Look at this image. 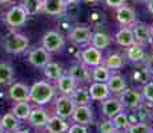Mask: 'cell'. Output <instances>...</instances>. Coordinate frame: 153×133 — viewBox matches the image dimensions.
Masks as SVG:
<instances>
[{
	"instance_id": "6da1fadb",
	"label": "cell",
	"mask_w": 153,
	"mask_h": 133,
	"mask_svg": "<svg viewBox=\"0 0 153 133\" xmlns=\"http://www.w3.org/2000/svg\"><path fill=\"white\" fill-rule=\"evenodd\" d=\"M55 96V88L47 81H37L29 88V100L37 105L49 103Z\"/></svg>"
},
{
	"instance_id": "7a4b0ae2",
	"label": "cell",
	"mask_w": 153,
	"mask_h": 133,
	"mask_svg": "<svg viewBox=\"0 0 153 133\" xmlns=\"http://www.w3.org/2000/svg\"><path fill=\"white\" fill-rule=\"evenodd\" d=\"M28 47H29V40L24 35L13 32V33H10L5 36L4 49L7 53L19 55V53H23L24 51H27Z\"/></svg>"
},
{
	"instance_id": "3957f363",
	"label": "cell",
	"mask_w": 153,
	"mask_h": 133,
	"mask_svg": "<svg viewBox=\"0 0 153 133\" xmlns=\"http://www.w3.org/2000/svg\"><path fill=\"white\" fill-rule=\"evenodd\" d=\"M42 44L43 48L45 51H48L49 53L59 52L64 47V37L63 35L56 31H48L47 33H44Z\"/></svg>"
},
{
	"instance_id": "277c9868",
	"label": "cell",
	"mask_w": 153,
	"mask_h": 133,
	"mask_svg": "<svg viewBox=\"0 0 153 133\" xmlns=\"http://www.w3.org/2000/svg\"><path fill=\"white\" fill-rule=\"evenodd\" d=\"M75 103L73 100L71 99V96L68 94H63L60 96L57 100H56V105H55V109H56V114L61 119H71L72 117V113L75 111Z\"/></svg>"
},
{
	"instance_id": "5b68a950",
	"label": "cell",
	"mask_w": 153,
	"mask_h": 133,
	"mask_svg": "<svg viewBox=\"0 0 153 133\" xmlns=\"http://www.w3.org/2000/svg\"><path fill=\"white\" fill-rule=\"evenodd\" d=\"M28 15L22 5H15L5 13V23L10 27H22L27 22Z\"/></svg>"
},
{
	"instance_id": "8992f818",
	"label": "cell",
	"mask_w": 153,
	"mask_h": 133,
	"mask_svg": "<svg viewBox=\"0 0 153 133\" xmlns=\"http://www.w3.org/2000/svg\"><path fill=\"white\" fill-rule=\"evenodd\" d=\"M120 101L121 104L129 109H137L143 104V94L134 89H125L120 94Z\"/></svg>"
},
{
	"instance_id": "52a82bcc",
	"label": "cell",
	"mask_w": 153,
	"mask_h": 133,
	"mask_svg": "<svg viewBox=\"0 0 153 133\" xmlns=\"http://www.w3.org/2000/svg\"><path fill=\"white\" fill-rule=\"evenodd\" d=\"M42 11L49 16L60 17L65 13L67 3L64 0H43Z\"/></svg>"
},
{
	"instance_id": "ba28073f",
	"label": "cell",
	"mask_w": 153,
	"mask_h": 133,
	"mask_svg": "<svg viewBox=\"0 0 153 133\" xmlns=\"http://www.w3.org/2000/svg\"><path fill=\"white\" fill-rule=\"evenodd\" d=\"M49 60H51V53L48 51H45L43 47L32 49L28 55L29 64L36 68H43L47 63H49Z\"/></svg>"
},
{
	"instance_id": "9c48e42d",
	"label": "cell",
	"mask_w": 153,
	"mask_h": 133,
	"mask_svg": "<svg viewBox=\"0 0 153 133\" xmlns=\"http://www.w3.org/2000/svg\"><path fill=\"white\" fill-rule=\"evenodd\" d=\"M81 59H83V63L88 67H97L102 63V55L101 51L95 47H89V48L84 49L81 52Z\"/></svg>"
},
{
	"instance_id": "30bf717a",
	"label": "cell",
	"mask_w": 153,
	"mask_h": 133,
	"mask_svg": "<svg viewBox=\"0 0 153 133\" xmlns=\"http://www.w3.org/2000/svg\"><path fill=\"white\" fill-rule=\"evenodd\" d=\"M8 94H10V99L13 101H28L29 88L23 82H13L8 91Z\"/></svg>"
},
{
	"instance_id": "8fae6325",
	"label": "cell",
	"mask_w": 153,
	"mask_h": 133,
	"mask_svg": "<svg viewBox=\"0 0 153 133\" xmlns=\"http://www.w3.org/2000/svg\"><path fill=\"white\" fill-rule=\"evenodd\" d=\"M72 119L77 124L88 125L89 123H92V109L88 105H76L72 113Z\"/></svg>"
},
{
	"instance_id": "7c38bea8",
	"label": "cell",
	"mask_w": 153,
	"mask_h": 133,
	"mask_svg": "<svg viewBox=\"0 0 153 133\" xmlns=\"http://www.w3.org/2000/svg\"><path fill=\"white\" fill-rule=\"evenodd\" d=\"M92 32L88 27H75L69 32V40L75 44H84L91 41Z\"/></svg>"
},
{
	"instance_id": "4fadbf2b",
	"label": "cell",
	"mask_w": 153,
	"mask_h": 133,
	"mask_svg": "<svg viewBox=\"0 0 153 133\" xmlns=\"http://www.w3.org/2000/svg\"><path fill=\"white\" fill-rule=\"evenodd\" d=\"M101 108H102V114L107 116L108 119H112L117 113L123 112L124 105L121 104V101L119 99H105V101H102Z\"/></svg>"
},
{
	"instance_id": "5bb4252c",
	"label": "cell",
	"mask_w": 153,
	"mask_h": 133,
	"mask_svg": "<svg viewBox=\"0 0 153 133\" xmlns=\"http://www.w3.org/2000/svg\"><path fill=\"white\" fill-rule=\"evenodd\" d=\"M88 92H89L91 99L97 100V101H102V100L108 99L111 94L107 82H96V81L89 87Z\"/></svg>"
},
{
	"instance_id": "9a60e30c",
	"label": "cell",
	"mask_w": 153,
	"mask_h": 133,
	"mask_svg": "<svg viewBox=\"0 0 153 133\" xmlns=\"http://www.w3.org/2000/svg\"><path fill=\"white\" fill-rule=\"evenodd\" d=\"M44 128H45L47 132H49V133H64V132L68 131L69 126H68V124L65 123V120L59 117L57 114H56L53 117H48Z\"/></svg>"
},
{
	"instance_id": "2e32d148",
	"label": "cell",
	"mask_w": 153,
	"mask_h": 133,
	"mask_svg": "<svg viewBox=\"0 0 153 133\" xmlns=\"http://www.w3.org/2000/svg\"><path fill=\"white\" fill-rule=\"evenodd\" d=\"M133 36L134 41H137L139 44H146L152 40V29L149 25L146 24H136L133 27Z\"/></svg>"
},
{
	"instance_id": "e0dca14e",
	"label": "cell",
	"mask_w": 153,
	"mask_h": 133,
	"mask_svg": "<svg viewBox=\"0 0 153 133\" xmlns=\"http://www.w3.org/2000/svg\"><path fill=\"white\" fill-rule=\"evenodd\" d=\"M116 19L123 25H132L136 23V13L132 8L126 7V5H121V7L117 8Z\"/></svg>"
},
{
	"instance_id": "ac0fdd59",
	"label": "cell",
	"mask_w": 153,
	"mask_h": 133,
	"mask_svg": "<svg viewBox=\"0 0 153 133\" xmlns=\"http://www.w3.org/2000/svg\"><path fill=\"white\" fill-rule=\"evenodd\" d=\"M27 120L35 128H43L45 125L47 120H48V114H47V112L43 108H35V109H31V113H29Z\"/></svg>"
},
{
	"instance_id": "d6986e66",
	"label": "cell",
	"mask_w": 153,
	"mask_h": 133,
	"mask_svg": "<svg viewBox=\"0 0 153 133\" xmlns=\"http://www.w3.org/2000/svg\"><path fill=\"white\" fill-rule=\"evenodd\" d=\"M76 85H77V82L69 75H61L57 79V88L63 94H68L69 96L76 89Z\"/></svg>"
},
{
	"instance_id": "ffe728a7",
	"label": "cell",
	"mask_w": 153,
	"mask_h": 133,
	"mask_svg": "<svg viewBox=\"0 0 153 133\" xmlns=\"http://www.w3.org/2000/svg\"><path fill=\"white\" fill-rule=\"evenodd\" d=\"M0 126L4 129V132H15L19 129L20 120L13 113H5L0 119Z\"/></svg>"
},
{
	"instance_id": "44dd1931",
	"label": "cell",
	"mask_w": 153,
	"mask_h": 133,
	"mask_svg": "<svg viewBox=\"0 0 153 133\" xmlns=\"http://www.w3.org/2000/svg\"><path fill=\"white\" fill-rule=\"evenodd\" d=\"M114 39H116V43L121 47H131L132 44L136 43V41H134L133 32H132V29H129V28H121L116 33Z\"/></svg>"
},
{
	"instance_id": "7402d4cb",
	"label": "cell",
	"mask_w": 153,
	"mask_h": 133,
	"mask_svg": "<svg viewBox=\"0 0 153 133\" xmlns=\"http://www.w3.org/2000/svg\"><path fill=\"white\" fill-rule=\"evenodd\" d=\"M107 85L109 92H113V93H121L126 88L125 80L120 75H111V77L107 81Z\"/></svg>"
},
{
	"instance_id": "603a6c76",
	"label": "cell",
	"mask_w": 153,
	"mask_h": 133,
	"mask_svg": "<svg viewBox=\"0 0 153 133\" xmlns=\"http://www.w3.org/2000/svg\"><path fill=\"white\" fill-rule=\"evenodd\" d=\"M69 96L73 100L75 105H89L91 100H92L89 96V92L84 88H76Z\"/></svg>"
},
{
	"instance_id": "cb8c5ba5",
	"label": "cell",
	"mask_w": 153,
	"mask_h": 133,
	"mask_svg": "<svg viewBox=\"0 0 153 133\" xmlns=\"http://www.w3.org/2000/svg\"><path fill=\"white\" fill-rule=\"evenodd\" d=\"M31 109L32 108L28 104V101H17L12 108V113L19 120H27L29 113H31Z\"/></svg>"
},
{
	"instance_id": "d4e9b609",
	"label": "cell",
	"mask_w": 153,
	"mask_h": 133,
	"mask_svg": "<svg viewBox=\"0 0 153 133\" xmlns=\"http://www.w3.org/2000/svg\"><path fill=\"white\" fill-rule=\"evenodd\" d=\"M128 59L133 63L143 61L145 59V52L143 49V45L139 43H134L131 47H128Z\"/></svg>"
},
{
	"instance_id": "484cf974",
	"label": "cell",
	"mask_w": 153,
	"mask_h": 133,
	"mask_svg": "<svg viewBox=\"0 0 153 133\" xmlns=\"http://www.w3.org/2000/svg\"><path fill=\"white\" fill-rule=\"evenodd\" d=\"M69 76H72L73 80H75L76 82H84V81H88L89 80V73H88V69H85V67L80 65V64H77V65H73L72 68L69 69Z\"/></svg>"
},
{
	"instance_id": "4316f807",
	"label": "cell",
	"mask_w": 153,
	"mask_h": 133,
	"mask_svg": "<svg viewBox=\"0 0 153 133\" xmlns=\"http://www.w3.org/2000/svg\"><path fill=\"white\" fill-rule=\"evenodd\" d=\"M43 68H44V75L49 80H57L61 75H64L63 68L59 65L57 63H51V61H49V63H47Z\"/></svg>"
},
{
	"instance_id": "83f0119b",
	"label": "cell",
	"mask_w": 153,
	"mask_h": 133,
	"mask_svg": "<svg viewBox=\"0 0 153 133\" xmlns=\"http://www.w3.org/2000/svg\"><path fill=\"white\" fill-rule=\"evenodd\" d=\"M91 43H92V47L102 51L109 45V36L107 33H102V32H95V33H92Z\"/></svg>"
},
{
	"instance_id": "f1b7e54d",
	"label": "cell",
	"mask_w": 153,
	"mask_h": 133,
	"mask_svg": "<svg viewBox=\"0 0 153 133\" xmlns=\"http://www.w3.org/2000/svg\"><path fill=\"white\" fill-rule=\"evenodd\" d=\"M13 80V68L8 63H0V85H8Z\"/></svg>"
},
{
	"instance_id": "f546056e",
	"label": "cell",
	"mask_w": 153,
	"mask_h": 133,
	"mask_svg": "<svg viewBox=\"0 0 153 133\" xmlns=\"http://www.w3.org/2000/svg\"><path fill=\"white\" fill-rule=\"evenodd\" d=\"M22 5L24 8V11L27 12L28 16H33L37 12L42 11V5H43V0H23Z\"/></svg>"
},
{
	"instance_id": "4dcf8cb0",
	"label": "cell",
	"mask_w": 153,
	"mask_h": 133,
	"mask_svg": "<svg viewBox=\"0 0 153 133\" xmlns=\"http://www.w3.org/2000/svg\"><path fill=\"white\" fill-rule=\"evenodd\" d=\"M109 77H111V71L108 69L105 65L100 64V65L95 67V69H93V72H92L93 81H96V82H107Z\"/></svg>"
},
{
	"instance_id": "1f68e13d",
	"label": "cell",
	"mask_w": 153,
	"mask_h": 133,
	"mask_svg": "<svg viewBox=\"0 0 153 133\" xmlns=\"http://www.w3.org/2000/svg\"><path fill=\"white\" fill-rule=\"evenodd\" d=\"M111 121H112V124L114 125V128H116L117 131L128 129V126L131 125L128 116H126V113H124V112H120V113H117L116 116L112 117Z\"/></svg>"
},
{
	"instance_id": "d6a6232c",
	"label": "cell",
	"mask_w": 153,
	"mask_h": 133,
	"mask_svg": "<svg viewBox=\"0 0 153 133\" xmlns=\"http://www.w3.org/2000/svg\"><path fill=\"white\" fill-rule=\"evenodd\" d=\"M104 65L108 68V69H120L124 65V60L120 55H109L104 61Z\"/></svg>"
},
{
	"instance_id": "836d02e7",
	"label": "cell",
	"mask_w": 153,
	"mask_h": 133,
	"mask_svg": "<svg viewBox=\"0 0 153 133\" xmlns=\"http://www.w3.org/2000/svg\"><path fill=\"white\" fill-rule=\"evenodd\" d=\"M128 133H152V129L149 128L148 124L139 123L128 126Z\"/></svg>"
},
{
	"instance_id": "e575fe53",
	"label": "cell",
	"mask_w": 153,
	"mask_h": 133,
	"mask_svg": "<svg viewBox=\"0 0 153 133\" xmlns=\"http://www.w3.org/2000/svg\"><path fill=\"white\" fill-rule=\"evenodd\" d=\"M99 131H100V133H117V129L114 128V125L112 124L111 119L101 121L99 125Z\"/></svg>"
},
{
	"instance_id": "d590c367",
	"label": "cell",
	"mask_w": 153,
	"mask_h": 133,
	"mask_svg": "<svg viewBox=\"0 0 153 133\" xmlns=\"http://www.w3.org/2000/svg\"><path fill=\"white\" fill-rule=\"evenodd\" d=\"M143 97L145 100H148L149 103H153V81H151V82H148V84L144 85Z\"/></svg>"
},
{
	"instance_id": "8d00e7d4",
	"label": "cell",
	"mask_w": 153,
	"mask_h": 133,
	"mask_svg": "<svg viewBox=\"0 0 153 133\" xmlns=\"http://www.w3.org/2000/svg\"><path fill=\"white\" fill-rule=\"evenodd\" d=\"M67 133H88V131L84 125H81V124H73L72 126L68 128Z\"/></svg>"
},
{
	"instance_id": "74e56055",
	"label": "cell",
	"mask_w": 153,
	"mask_h": 133,
	"mask_svg": "<svg viewBox=\"0 0 153 133\" xmlns=\"http://www.w3.org/2000/svg\"><path fill=\"white\" fill-rule=\"evenodd\" d=\"M124 1H125V0H105L107 5H108V7H111V8L121 7V5H124Z\"/></svg>"
},
{
	"instance_id": "f35d334b",
	"label": "cell",
	"mask_w": 153,
	"mask_h": 133,
	"mask_svg": "<svg viewBox=\"0 0 153 133\" xmlns=\"http://www.w3.org/2000/svg\"><path fill=\"white\" fill-rule=\"evenodd\" d=\"M146 71H148V72L153 76V56L149 59L148 61H146Z\"/></svg>"
},
{
	"instance_id": "ab89813d",
	"label": "cell",
	"mask_w": 153,
	"mask_h": 133,
	"mask_svg": "<svg viewBox=\"0 0 153 133\" xmlns=\"http://www.w3.org/2000/svg\"><path fill=\"white\" fill-rule=\"evenodd\" d=\"M146 5H148L149 12L153 13V0H146Z\"/></svg>"
},
{
	"instance_id": "60d3db41",
	"label": "cell",
	"mask_w": 153,
	"mask_h": 133,
	"mask_svg": "<svg viewBox=\"0 0 153 133\" xmlns=\"http://www.w3.org/2000/svg\"><path fill=\"white\" fill-rule=\"evenodd\" d=\"M64 1L67 3V5H69V4H76V3H79L80 0H64Z\"/></svg>"
},
{
	"instance_id": "b9f144b4",
	"label": "cell",
	"mask_w": 153,
	"mask_h": 133,
	"mask_svg": "<svg viewBox=\"0 0 153 133\" xmlns=\"http://www.w3.org/2000/svg\"><path fill=\"white\" fill-rule=\"evenodd\" d=\"M12 133H29V131H19V129H17V131H15V132H12Z\"/></svg>"
},
{
	"instance_id": "7bdbcfd3",
	"label": "cell",
	"mask_w": 153,
	"mask_h": 133,
	"mask_svg": "<svg viewBox=\"0 0 153 133\" xmlns=\"http://www.w3.org/2000/svg\"><path fill=\"white\" fill-rule=\"evenodd\" d=\"M10 1H12V0H0V4H7Z\"/></svg>"
},
{
	"instance_id": "ee69618b",
	"label": "cell",
	"mask_w": 153,
	"mask_h": 133,
	"mask_svg": "<svg viewBox=\"0 0 153 133\" xmlns=\"http://www.w3.org/2000/svg\"><path fill=\"white\" fill-rule=\"evenodd\" d=\"M84 1H87V3H96V1H99V0H84Z\"/></svg>"
},
{
	"instance_id": "f6af8a7d",
	"label": "cell",
	"mask_w": 153,
	"mask_h": 133,
	"mask_svg": "<svg viewBox=\"0 0 153 133\" xmlns=\"http://www.w3.org/2000/svg\"><path fill=\"white\" fill-rule=\"evenodd\" d=\"M0 133H5V132H4V129H3L1 126H0Z\"/></svg>"
},
{
	"instance_id": "bcb514c9",
	"label": "cell",
	"mask_w": 153,
	"mask_h": 133,
	"mask_svg": "<svg viewBox=\"0 0 153 133\" xmlns=\"http://www.w3.org/2000/svg\"><path fill=\"white\" fill-rule=\"evenodd\" d=\"M152 133H153V131H152Z\"/></svg>"
},
{
	"instance_id": "7dc6e473",
	"label": "cell",
	"mask_w": 153,
	"mask_h": 133,
	"mask_svg": "<svg viewBox=\"0 0 153 133\" xmlns=\"http://www.w3.org/2000/svg\"><path fill=\"white\" fill-rule=\"evenodd\" d=\"M152 32H153V31H152Z\"/></svg>"
}]
</instances>
